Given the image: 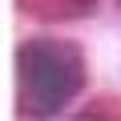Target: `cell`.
<instances>
[{
	"mask_svg": "<svg viewBox=\"0 0 121 121\" xmlns=\"http://www.w3.org/2000/svg\"><path fill=\"white\" fill-rule=\"evenodd\" d=\"M16 69H20V81L28 85L32 101L40 105L36 117L56 113L85 81L81 52L73 44H56V40H28L16 56Z\"/></svg>",
	"mask_w": 121,
	"mask_h": 121,
	"instance_id": "6da1fadb",
	"label": "cell"
},
{
	"mask_svg": "<svg viewBox=\"0 0 121 121\" xmlns=\"http://www.w3.org/2000/svg\"><path fill=\"white\" fill-rule=\"evenodd\" d=\"M77 121H109V117H105V113H81Z\"/></svg>",
	"mask_w": 121,
	"mask_h": 121,
	"instance_id": "7a4b0ae2",
	"label": "cell"
},
{
	"mask_svg": "<svg viewBox=\"0 0 121 121\" xmlns=\"http://www.w3.org/2000/svg\"><path fill=\"white\" fill-rule=\"evenodd\" d=\"M73 4H81V8H89V4H97V0H73Z\"/></svg>",
	"mask_w": 121,
	"mask_h": 121,
	"instance_id": "3957f363",
	"label": "cell"
}]
</instances>
